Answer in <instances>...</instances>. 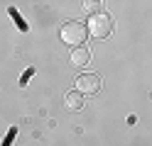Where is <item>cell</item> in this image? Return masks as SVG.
Here are the masks:
<instances>
[{"instance_id":"cell-1","label":"cell","mask_w":152,"mask_h":146,"mask_svg":"<svg viewBox=\"0 0 152 146\" xmlns=\"http://www.w3.org/2000/svg\"><path fill=\"white\" fill-rule=\"evenodd\" d=\"M86 37H88V27L83 24V22L71 19V22H64V24H61V39H64L69 46H81Z\"/></svg>"},{"instance_id":"cell-2","label":"cell","mask_w":152,"mask_h":146,"mask_svg":"<svg viewBox=\"0 0 152 146\" xmlns=\"http://www.w3.org/2000/svg\"><path fill=\"white\" fill-rule=\"evenodd\" d=\"M110 29H113L110 15L98 12V15H91V17H88V32L96 37V39H106V37L110 34Z\"/></svg>"},{"instance_id":"cell-3","label":"cell","mask_w":152,"mask_h":146,"mask_svg":"<svg viewBox=\"0 0 152 146\" xmlns=\"http://www.w3.org/2000/svg\"><path fill=\"white\" fill-rule=\"evenodd\" d=\"M76 90L81 95H96L101 90V78L96 73H81L76 78Z\"/></svg>"},{"instance_id":"cell-4","label":"cell","mask_w":152,"mask_h":146,"mask_svg":"<svg viewBox=\"0 0 152 146\" xmlns=\"http://www.w3.org/2000/svg\"><path fill=\"white\" fill-rule=\"evenodd\" d=\"M64 107H66L69 112L81 110V107H83V95H81V93H76V90L66 93V95H64Z\"/></svg>"},{"instance_id":"cell-5","label":"cell","mask_w":152,"mask_h":146,"mask_svg":"<svg viewBox=\"0 0 152 146\" xmlns=\"http://www.w3.org/2000/svg\"><path fill=\"white\" fill-rule=\"evenodd\" d=\"M91 61V51L86 46H74V51H71V63L74 66H86Z\"/></svg>"},{"instance_id":"cell-6","label":"cell","mask_w":152,"mask_h":146,"mask_svg":"<svg viewBox=\"0 0 152 146\" xmlns=\"http://www.w3.org/2000/svg\"><path fill=\"white\" fill-rule=\"evenodd\" d=\"M81 7L86 15H98L101 12V0H81Z\"/></svg>"},{"instance_id":"cell-7","label":"cell","mask_w":152,"mask_h":146,"mask_svg":"<svg viewBox=\"0 0 152 146\" xmlns=\"http://www.w3.org/2000/svg\"><path fill=\"white\" fill-rule=\"evenodd\" d=\"M7 15L12 17V22L17 24V29H20V32H27V29H30V27H27V22L22 19V15L17 12V7H10V10H7Z\"/></svg>"},{"instance_id":"cell-8","label":"cell","mask_w":152,"mask_h":146,"mask_svg":"<svg viewBox=\"0 0 152 146\" xmlns=\"http://www.w3.org/2000/svg\"><path fill=\"white\" fill-rule=\"evenodd\" d=\"M15 136H17V127H10V129H7V136L3 139V144H0V146H10V144L15 141Z\"/></svg>"},{"instance_id":"cell-9","label":"cell","mask_w":152,"mask_h":146,"mask_svg":"<svg viewBox=\"0 0 152 146\" xmlns=\"http://www.w3.org/2000/svg\"><path fill=\"white\" fill-rule=\"evenodd\" d=\"M32 76H34V68H25V73L20 76V85L25 88V85H27V81H30Z\"/></svg>"}]
</instances>
